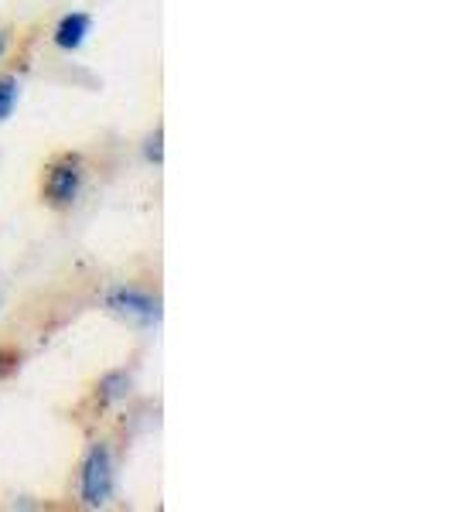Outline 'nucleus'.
<instances>
[{"label": "nucleus", "instance_id": "obj_1", "mask_svg": "<svg viewBox=\"0 0 454 512\" xmlns=\"http://www.w3.org/2000/svg\"><path fill=\"white\" fill-rule=\"evenodd\" d=\"M79 495H82V506L89 509H99L113 499V454L106 444H93L86 461H82Z\"/></svg>", "mask_w": 454, "mask_h": 512}, {"label": "nucleus", "instance_id": "obj_2", "mask_svg": "<svg viewBox=\"0 0 454 512\" xmlns=\"http://www.w3.org/2000/svg\"><path fill=\"white\" fill-rule=\"evenodd\" d=\"M82 178H86V171H82V158H76V154H65V158H59L52 168H48L41 195H45V202L52 205V209H69L82 192Z\"/></svg>", "mask_w": 454, "mask_h": 512}, {"label": "nucleus", "instance_id": "obj_3", "mask_svg": "<svg viewBox=\"0 0 454 512\" xmlns=\"http://www.w3.org/2000/svg\"><path fill=\"white\" fill-rule=\"evenodd\" d=\"M106 308L120 318L140 321V325H154L161 318V301L151 291H140V287H117V291H110Z\"/></svg>", "mask_w": 454, "mask_h": 512}, {"label": "nucleus", "instance_id": "obj_4", "mask_svg": "<svg viewBox=\"0 0 454 512\" xmlns=\"http://www.w3.org/2000/svg\"><path fill=\"white\" fill-rule=\"evenodd\" d=\"M89 31H93V18L82 11H72V14H65L59 21V28H55V45H59L62 52H76V48H82V41L89 38Z\"/></svg>", "mask_w": 454, "mask_h": 512}, {"label": "nucleus", "instance_id": "obj_5", "mask_svg": "<svg viewBox=\"0 0 454 512\" xmlns=\"http://www.w3.org/2000/svg\"><path fill=\"white\" fill-rule=\"evenodd\" d=\"M127 386H130V376L127 373H106L99 379V400L110 403V400H120V396H127Z\"/></svg>", "mask_w": 454, "mask_h": 512}, {"label": "nucleus", "instance_id": "obj_6", "mask_svg": "<svg viewBox=\"0 0 454 512\" xmlns=\"http://www.w3.org/2000/svg\"><path fill=\"white\" fill-rule=\"evenodd\" d=\"M18 79L14 76H0V123L14 113V106H18Z\"/></svg>", "mask_w": 454, "mask_h": 512}, {"label": "nucleus", "instance_id": "obj_7", "mask_svg": "<svg viewBox=\"0 0 454 512\" xmlns=\"http://www.w3.org/2000/svg\"><path fill=\"white\" fill-rule=\"evenodd\" d=\"M21 369V352L18 349H7V345H0V379L14 376Z\"/></svg>", "mask_w": 454, "mask_h": 512}, {"label": "nucleus", "instance_id": "obj_8", "mask_svg": "<svg viewBox=\"0 0 454 512\" xmlns=\"http://www.w3.org/2000/svg\"><path fill=\"white\" fill-rule=\"evenodd\" d=\"M161 140H164L161 130H154V137H147V161H154V164H161V161H164V154H161Z\"/></svg>", "mask_w": 454, "mask_h": 512}, {"label": "nucleus", "instance_id": "obj_9", "mask_svg": "<svg viewBox=\"0 0 454 512\" xmlns=\"http://www.w3.org/2000/svg\"><path fill=\"white\" fill-rule=\"evenodd\" d=\"M4 52H7V35L0 31V55H4Z\"/></svg>", "mask_w": 454, "mask_h": 512}]
</instances>
